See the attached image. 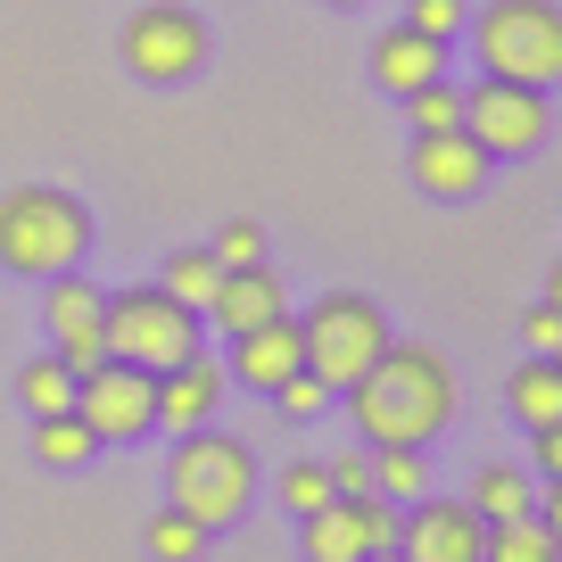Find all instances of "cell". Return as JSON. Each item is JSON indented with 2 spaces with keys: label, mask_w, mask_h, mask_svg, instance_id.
<instances>
[{
  "label": "cell",
  "mask_w": 562,
  "mask_h": 562,
  "mask_svg": "<svg viewBox=\"0 0 562 562\" xmlns=\"http://www.w3.org/2000/svg\"><path fill=\"white\" fill-rule=\"evenodd\" d=\"M339 397H348L364 447H430L456 422V364L430 339H389Z\"/></svg>",
  "instance_id": "obj_1"
},
{
  "label": "cell",
  "mask_w": 562,
  "mask_h": 562,
  "mask_svg": "<svg viewBox=\"0 0 562 562\" xmlns=\"http://www.w3.org/2000/svg\"><path fill=\"white\" fill-rule=\"evenodd\" d=\"M91 248V207L58 182H18L0 191V265L25 281H50L67 265H83Z\"/></svg>",
  "instance_id": "obj_2"
},
{
  "label": "cell",
  "mask_w": 562,
  "mask_h": 562,
  "mask_svg": "<svg viewBox=\"0 0 562 562\" xmlns=\"http://www.w3.org/2000/svg\"><path fill=\"white\" fill-rule=\"evenodd\" d=\"M248 496H257V456L224 430H207V422L182 430L175 456H166V505L191 513L199 529H224L248 513Z\"/></svg>",
  "instance_id": "obj_3"
},
{
  "label": "cell",
  "mask_w": 562,
  "mask_h": 562,
  "mask_svg": "<svg viewBox=\"0 0 562 562\" xmlns=\"http://www.w3.org/2000/svg\"><path fill=\"white\" fill-rule=\"evenodd\" d=\"M463 42H472L480 75H505V83H562V9L554 0H496V9H472L463 18Z\"/></svg>",
  "instance_id": "obj_4"
},
{
  "label": "cell",
  "mask_w": 562,
  "mask_h": 562,
  "mask_svg": "<svg viewBox=\"0 0 562 562\" xmlns=\"http://www.w3.org/2000/svg\"><path fill=\"white\" fill-rule=\"evenodd\" d=\"M381 348H389V315L364 299V290H331V299H315V306L299 315V356H306V372H315L331 397H339V389H348Z\"/></svg>",
  "instance_id": "obj_5"
},
{
  "label": "cell",
  "mask_w": 562,
  "mask_h": 562,
  "mask_svg": "<svg viewBox=\"0 0 562 562\" xmlns=\"http://www.w3.org/2000/svg\"><path fill=\"white\" fill-rule=\"evenodd\" d=\"M108 356L140 372H166L182 356H199V315L175 306L158 281H133V290H108Z\"/></svg>",
  "instance_id": "obj_6"
},
{
  "label": "cell",
  "mask_w": 562,
  "mask_h": 562,
  "mask_svg": "<svg viewBox=\"0 0 562 562\" xmlns=\"http://www.w3.org/2000/svg\"><path fill=\"white\" fill-rule=\"evenodd\" d=\"M463 133L488 149V166L529 158V149H546V133H554V91L505 83V75H480V83L463 91Z\"/></svg>",
  "instance_id": "obj_7"
},
{
  "label": "cell",
  "mask_w": 562,
  "mask_h": 562,
  "mask_svg": "<svg viewBox=\"0 0 562 562\" xmlns=\"http://www.w3.org/2000/svg\"><path fill=\"white\" fill-rule=\"evenodd\" d=\"M75 414H83V430L100 447H133L158 430V372H140V364H91L75 372Z\"/></svg>",
  "instance_id": "obj_8"
},
{
  "label": "cell",
  "mask_w": 562,
  "mask_h": 562,
  "mask_svg": "<svg viewBox=\"0 0 562 562\" xmlns=\"http://www.w3.org/2000/svg\"><path fill=\"white\" fill-rule=\"evenodd\" d=\"M124 67L140 75V83H191L199 67H207V25L182 9V0H149V9H133L124 18Z\"/></svg>",
  "instance_id": "obj_9"
},
{
  "label": "cell",
  "mask_w": 562,
  "mask_h": 562,
  "mask_svg": "<svg viewBox=\"0 0 562 562\" xmlns=\"http://www.w3.org/2000/svg\"><path fill=\"white\" fill-rule=\"evenodd\" d=\"M397 546V505L389 496H331L299 521V554L306 562H364Z\"/></svg>",
  "instance_id": "obj_10"
},
{
  "label": "cell",
  "mask_w": 562,
  "mask_h": 562,
  "mask_svg": "<svg viewBox=\"0 0 562 562\" xmlns=\"http://www.w3.org/2000/svg\"><path fill=\"white\" fill-rule=\"evenodd\" d=\"M42 323H50V356L67 372L108 364V290H100V281H83L75 265L42 281Z\"/></svg>",
  "instance_id": "obj_11"
},
{
  "label": "cell",
  "mask_w": 562,
  "mask_h": 562,
  "mask_svg": "<svg viewBox=\"0 0 562 562\" xmlns=\"http://www.w3.org/2000/svg\"><path fill=\"white\" fill-rule=\"evenodd\" d=\"M480 546H488V521L463 496H414L397 513V546L389 554L397 562H480Z\"/></svg>",
  "instance_id": "obj_12"
},
{
  "label": "cell",
  "mask_w": 562,
  "mask_h": 562,
  "mask_svg": "<svg viewBox=\"0 0 562 562\" xmlns=\"http://www.w3.org/2000/svg\"><path fill=\"white\" fill-rule=\"evenodd\" d=\"M405 175H414L422 199H480L488 191V149H480L472 133H414V158H405Z\"/></svg>",
  "instance_id": "obj_13"
},
{
  "label": "cell",
  "mask_w": 562,
  "mask_h": 562,
  "mask_svg": "<svg viewBox=\"0 0 562 562\" xmlns=\"http://www.w3.org/2000/svg\"><path fill=\"white\" fill-rule=\"evenodd\" d=\"M299 364H306V356H299V315H273V323H257V331L232 339L224 381H240V389H257V397H273V389L290 381Z\"/></svg>",
  "instance_id": "obj_14"
},
{
  "label": "cell",
  "mask_w": 562,
  "mask_h": 562,
  "mask_svg": "<svg viewBox=\"0 0 562 562\" xmlns=\"http://www.w3.org/2000/svg\"><path fill=\"white\" fill-rule=\"evenodd\" d=\"M273 315H290V290H281L273 265H240V273L215 281V299H207V323H215L224 339L257 331V323H273Z\"/></svg>",
  "instance_id": "obj_15"
},
{
  "label": "cell",
  "mask_w": 562,
  "mask_h": 562,
  "mask_svg": "<svg viewBox=\"0 0 562 562\" xmlns=\"http://www.w3.org/2000/svg\"><path fill=\"white\" fill-rule=\"evenodd\" d=\"M215 405H224V364H215L207 348L158 372V422H166V430H199Z\"/></svg>",
  "instance_id": "obj_16"
},
{
  "label": "cell",
  "mask_w": 562,
  "mask_h": 562,
  "mask_svg": "<svg viewBox=\"0 0 562 562\" xmlns=\"http://www.w3.org/2000/svg\"><path fill=\"white\" fill-rule=\"evenodd\" d=\"M439 75H447V42L414 34V25H389V34L372 42V83H381L389 100H405V91H422V83H439Z\"/></svg>",
  "instance_id": "obj_17"
},
{
  "label": "cell",
  "mask_w": 562,
  "mask_h": 562,
  "mask_svg": "<svg viewBox=\"0 0 562 562\" xmlns=\"http://www.w3.org/2000/svg\"><path fill=\"white\" fill-rule=\"evenodd\" d=\"M463 505H472L488 529H496V521H521V513H538V480H529L521 463H480Z\"/></svg>",
  "instance_id": "obj_18"
},
{
  "label": "cell",
  "mask_w": 562,
  "mask_h": 562,
  "mask_svg": "<svg viewBox=\"0 0 562 562\" xmlns=\"http://www.w3.org/2000/svg\"><path fill=\"white\" fill-rule=\"evenodd\" d=\"M505 405L521 414V430H546V422H562V364H554V356H529V364L505 381Z\"/></svg>",
  "instance_id": "obj_19"
},
{
  "label": "cell",
  "mask_w": 562,
  "mask_h": 562,
  "mask_svg": "<svg viewBox=\"0 0 562 562\" xmlns=\"http://www.w3.org/2000/svg\"><path fill=\"white\" fill-rule=\"evenodd\" d=\"M480 562H562L554 546V521L546 513H521V521H496L488 546H480Z\"/></svg>",
  "instance_id": "obj_20"
},
{
  "label": "cell",
  "mask_w": 562,
  "mask_h": 562,
  "mask_svg": "<svg viewBox=\"0 0 562 562\" xmlns=\"http://www.w3.org/2000/svg\"><path fill=\"white\" fill-rule=\"evenodd\" d=\"M215 281H224V265H215L207 248H175V257H166V273H158V290H166L175 306H191V315H207Z\"/></svg>",
  "instance_id": "obj_21"
},
{
  "label": "cell",
  "mask_w": 562,
  "mask_h": 562,
  "mask_svg": "<svg viewBox=\"0 0 562 562\" xmlns=\"http://www.w3.org/2000/svg\"><path fill=\"white\" fill-rule=\"evenodd\" d=\"M372 496H389V505L430 496V463H422V447H372Z\"/></svg>",
  "instance_id": "obj_22"
},
{
  "label": "cell",
  "mask_w": 562,
  "mask_h": 562,
  "mask_svg": "<svg viewBox=\"0 0 562 562\" xmlns=\"http://www.w3.org/2000/svg\"><path fill=\"white\" fill-rule=\"evenodd\" d=\"M34 456L50 472H75L83 456H100V439L83 430V414H34Z\"/></svg>",
  "instance_id": "obj_23"
},
{
  "label": "cell",
  "mask_w": 562,
  "mask_h": 562,
  "mask_svg": "<svg viewBox=\"0 0 562 562\" xmlns=\"http://www.w3.org/2000/svg\"><path fill=\"white\" fill-rule=\"evenodd\" d=\"M18 405H25V414H75V372L58 364V356L18 364Z\"/></svg>",
  "instance_id": "obj_24"
},
{
  "label": "cell",
  "mask_w": 562,
  "mask_h": 562,
  "mask_svg": "<svg viewBox=\"0 0 562 562\" xmlns=\"http://www.w3.org/2000/svg\"><path fill=\"white\" fill-rule=\"evenodd\" d=\"M140 546H149V562H199V546H207V529L191 521V513H149V529H140Z\"/></svg>",
  "instance_id": "obj_25"
},
{
  "label": "cell",
  "mask_w": 562,
  "mask_h": 562,
  "mask_svg": "<svg viewBox=\"0 0 562 562\" xmlns=\"http://www.w3.org/2000/svg\"><path fill=\"white\" fill-rule=\"evenodd\" d=\"M405 124H414V133H463V91L447 83H422V91H405Z\"/></svg>",
  "instance_id": "obj_26"
},
{
  "label": "cell",
  "mask_w": 562,
  "mask_h": 562,
  "mask_svg": "<svg viewBox=\"0 0 562 562\" xmlns=\"http://www.w3.org/2000/svg\"><path fill=\"white\" fill-rule=\"evenodd\" d=\"M273 496H281V513H315V505H331V480H323V463L315 456H299V463H281V480H273Z\"/></svg>",
  "instance_id": "obj_27"
},
{
  "label": "cell",
  "mask_w": 562,
  "mask_h": 562,
  "mask_svg": "<svg viewBox=\"0 0 562 562\" xmlns=\"http://www.w3.org/2000/svg\"><path fill=\"white\" fill-rule=\"evenodd\" d=\"M323 405H331V389H323V381H315V372H306V364H299V372H290V381L273 389V414H281V422H315Z\"/></svg>",
  "instance_id": "obj_28"
},
{
  "label": "cell",
  "mask_w": 562,
  "mask_h": 562,
  "mask_svg": "<svg viewBox=\"0 0 562 562\" xmlns=\"http://www.w3.org/2000/svg\"><path fill=\"white\" fill-rule=\"evenodd\" d=\"M463 18H472V0H405V25L430 34V42H456Z\"/></svg>",
  "instance_id": "obj_29"
},
{
  "label": "cell",
  "mask_w": 562,
  "mask_h": 562,
  "mask_svg": "<svg viewBox=\"0 0 562 562\" xmlns=\"http://www.w3.org/2000/svg\"><path fill=\"white\" fill-rule=\"evenodd\" d=\"M207 257L224 265V273H240V265H265V232H257V224L240 215V224H224V232L207 240Z\"/></svg>",
  "instance_id": "obj_30"
},
{
  "label": "cell",
  "mask_w": 562,
  "mask_h": 562,
  "mask_svg": "<svg viewBox=\"0 0 562 562\" xmlns=\"http://www.w3.org/2000/svg\"><path fill=\"white\" fill-rule=\"evenodd\" d=\"M323 480H331V496H372V447L331 456V463H323Z\"/></svg>",
  "instance_id": "obj_31"
},
{
  "label": "cell",
  "mask_w": 562,
  "mask_h": 562,
  "mask_svg": "<svg viewBox=\"0 0 562 562\" xmlns=\"http://www.w3.org/2000/svg\"><path fill=\"white\" fill-rule=\"evenodd\" d=\"M521 331H529V356H562V306L546 299V306H529L521 315Z\"/></svg>",
  "instance_id": "obj_32"
},
{
  "label": "cell",
  "mask_w": 562,
  "mask_h": 562,
  "mask_svg": "<svg viewBox=\"0 0 562 562\" xmlns=\"http://www.w3.org/2000/svg\"><path fill=\"white\" fill-rule=\"evenodd\" d=\"M529 472H538V480H554V472H562V422L529 430Z\"/></svg>",
  "instance_id": "obj_33"
},
{
  "label": "cell",
  "mask_w": 562,
  "mask_h": 562,
  "mask_svg": "<svg viewBox=\"0 0 562 562\" xmlns=\"http://www.w3.org/2000/svg\"><path fill=\"white\" fill-rule=\"evenodd\" d=\"M364 562H397V554H364Z\"/></svg>",
  "instance_id": "obj_34"
},
{
  "label": "cell",
  "mask_w": 562,
  "mask_h": 562,
  "mask_svg": "<svg viewBox=\"0 0 562 562\" xmlns=\"http://www.w3.org/2000/svg\"><path fill=\"white\" fill-rule=\"evenodd\" d=\"M331 9H356V0H331Z\"/></svg>",
  "instance_id": "obj_35"
}]
</instances>
